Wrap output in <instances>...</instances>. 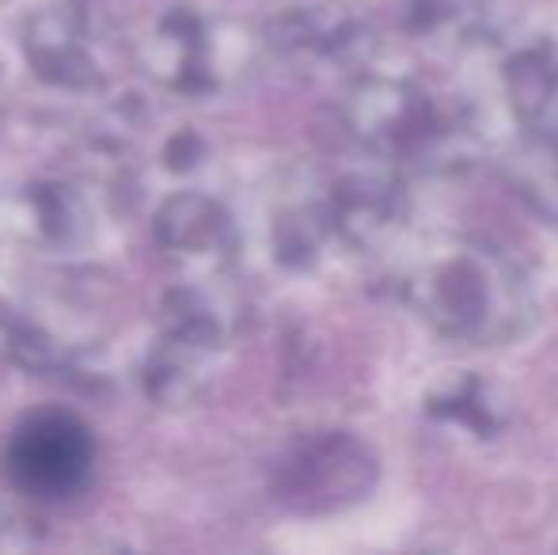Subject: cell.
I'll list each match as a JSON object with an SVG mask.
<instances>
[{
    "label": "cell",
    "mask_w": 558,
    "mask_h": 555,
    "mask_svg": "<svg viewBox=\"0 0 558 555\" xmlns=\"http://www.w3.org/2000/svg\"><path fill=\"white\" fill-rule=\"evenodd\" d=\"M345 126L380 168L445 176L475 160L490 122L471 96H445L414 76L384 73L353 88Z\"/></svg>",
    "instance_id": "1"
},
{
    "label": "cell",
    "mask_w": 558,
    "mask_h": 555,
    "mask_svg": "<svg viewBox=\"0 0 558 555\" xmlns=\"http://www.w3.org/2000/svg\"><path fill=\"white\" fill-rule=\"evenodd\" d=\"M403 297L437 335L498 347L529 327L532 289L506 252L483 240H434L403 267Z\"/></svg>",
    "instance_id": "2"
},
{
    "label": "cell",
    "mask_w": 558,
    "mask_h": 555,
    "mask_svg": "<svg viewBox=\"0 0 558 555\" xmlns=\"http://www.w3.org/2000/svg\"><path fill=\"white\" fill-rule=\"evenodd\" d=\"M96 464V442L88 426L69 411H38L12 434L4 472L15 491L43 503L73 498Z\"/></svg>",
    "instance_id": "3"
},
{
    "label": "cell",
    "mask_w": 558,
    "mask_h": 555,
    "mask_svg": "<svg viewBox=\"0 0 558 555\" xmlns=\"http://www.w3.org/2000/svg\"><path fill=\"white\" fill-rule=\"evenodd\" d=\"M376 483V464L365 445L345 434L312 437L296 445L278 464V495L293 510H338L368 495Z\"/></svg>",
    "instance_id": "4"
},
{
    "label": "cell",
    "mask_w": 558,
    "mask_h": 555,
    "mask_svg": "<svg viewBox=\"0 0 558 555\" xmlns=\"http://www.w3.org/2000/svg\"><path fill=\"white\" fill-rule=\"evenodd\" d=\"M324 209L335 237H342L361 252H373L403 225L407 198L403 186L388 171H353V176L338 179Z\"/></svg>",
    "instance_id": "5"
},
{
    "label": "cell",
    "mask_w": 558,
    "mask_h": 555,
    "mask_svg": "<svg viewBox=\"0 0 558 555\" xmlns=\"http://www.w3.org/2000/svg\"><path fill=\"white\" fill-rule=\"evenodd\" d=\"M501 96L529 130H558V46L532 38L501 58Z\"/></svg>",
    "instance_id": "6"
},
{
    "label": "cell",
    "mask_w": 558,
    "mask_h": 555,
    "mask_svg": "<svg viewBox=\"0 0 558 555\" xmlns=\"http://www.w3.org/2000/svg\"><path fill=\"white\" fill-rule=\"evenodd\" d=\"M426 415L437 426H456L471 437H494L506 430V400L494 393L490 381L463 373L437 388L426 400Z\"/></svg>",
    "instance_id": "7"
},
{
    "label": "cell",
    "mask_w": 558,
    "mask_h": 555,
    "mask_svg": "<svg viewBox=\"0 0 558 555\" xmlns=\"http://www.w3.org/2000/svg\"><path fill=\"white\" fill-rule=\"evenodd\" d=\"M407 35L426 43H478L490 31V0H403Z\"/></svg>",
    "instance_id": "8"
},
{
    "label": "cell",
    "mask_w": 558,
    "mask_h": 555,
    "mask_svg": "<svg viewBox=\"0 0 558 555\" xmlns=\"http://www.w3.org/2000/svg\"><path fill=\"white\" fill-rule=\"evenodd\" d=\"M160 237L175 252H206V248H221L228 240L225 214L206 198H175L168 202L160 217Z\"/></svg>",
    "instance_id": "9"
}]
</instances>
